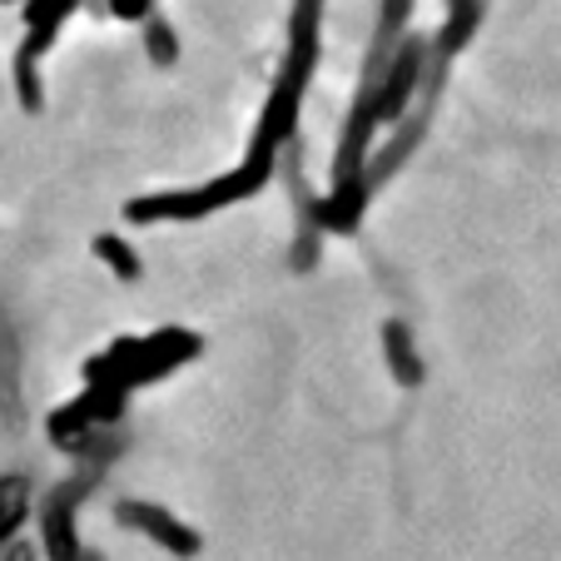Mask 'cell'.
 <instances>
[{
    "instance_id": "obj_5",
    "label": "cell",
    "mask_w": 561,
    "mask_h": 561,
    "mask_svg": "<svg viewBox=\"0 0 561 561\" xmlns=\"http://www.w3.org/2000/svg\"><path fill=\"white\" fill-rule=\"evenodd\" d=\"M15 522H21V507H15V502H11V507H0V541L15 531Z\"/></svg>"
},
{
    "instance_id": "obj_4",
    "label": "cell",
    "mask_w": 561,
    "mask_h": 561,
    "mask_svg": "<svg viewBox=\"0 0 561 561\" xmlns=\"http://www.w3.org/2000/svg\"><path fill=\"white\" fill-rule=\"evenodd\" d=\"M149 41H154V45H149V50H154V55H164V60H170V55H174L170 31H164V25H154V31H149Z\"/></svg>"
},
{
    "instance_id": "obj_1",
    "label": "cell",
    "mask_w": 561,
    "mask_h": 561,
    "mask_svg": "<svg viewBox=\"0 0 561 561\" xmlns=\"http://www.w3.org/2000/svg\"><path fill=\"white\" fill-rule=\"evenodd\" d=\"M119 517H125L129 527H145L149 537H159V541H164V547H170V551H180V557H184V551H194V547H199V541H194V531L174 527V522H170V512L145 507V502H129V507H119Z\"/></svg>"
},
{
    "instance_id": "obj_2",
    "label": "cell",
    "mask_w": 561,
    "mask_h": 561,
    "mask_svg": "<svg viewBox=\"0 0 561 561\" xmlns=\"http://www.w3.org/2000/svg\"><path fill=\"white\" fill-rule=\"evenodd\" d=\"M388 353H392V368H403V378L413 382L417 378V363H413V353H408V333L392 323L388 329Z\"/></svg>"
},
{
    "instance_id": "obj_3",
    "label": "cell",
    "mask_w": 561,
    "mask_h": 561,
    "mask_svg": "<svg viewBox=\"0 0 561 561\" xmlns=\"http://www.w3.org/2000/svg\"><path fill=\"white\" fill-rule=\"evenodd\" d=\"M100 254H105V264L115 268V274H125V278H135V274H139L135 254H129L125 244H115V239H100Z\"/></svg>"
},
{
    "instance_id": "obj_6",
    "label": "cell",
    "mask_w": 561,
    "mask_h": 561,
    "mask_svg": "<svg viewBox=\"0 0 561 561\" xmlns=\"http://www.w3.org/2000/svg\"><path fill=\"white\" fill-rule=\"evenodd\" d=\"M119 15H145V0H115Z\"/></svg>"
}]
</instances>
